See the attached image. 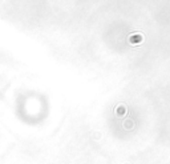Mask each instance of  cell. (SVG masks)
<instances>
[{"label":"cell","instance_id":"6da1fadb","mask_svg":"<svg viewBox=\"0 0 170 164\" xmlns=\"http://www.w3.org/2000/svg\"><path fill=\"white\" fill-rule=\"evenodd\" d=\"M129 41L132 44H135V43H141L142 41V36L141 35H132L129 39Z\"/></svg>","mask_w":170,"mask_h":164}]
</instances>
